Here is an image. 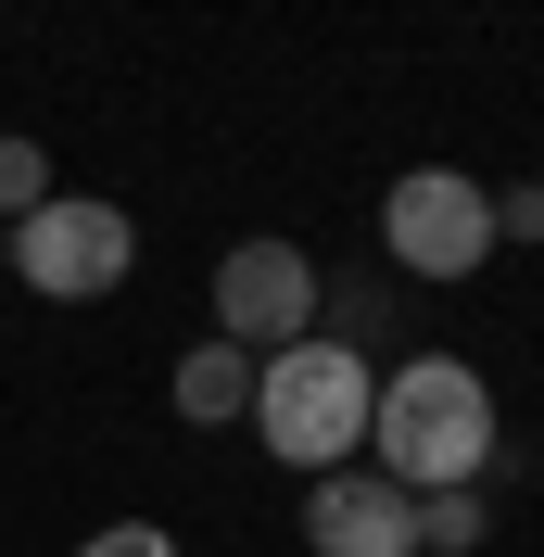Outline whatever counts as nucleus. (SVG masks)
Returning a JSON list of instances; mask_svg holds the SVG:
<instances>
[{
  "label": "nucleus",
  "mask_w": 544,
  "mask_h": 557,
  "mask_svg": "<svg viewBox=\"0 0 544 557\" xmlns=\"http://www.w3.org/2000/svg\"><path fill=\"white\" fill-rule=\"evenodd\" d=\"M127 267H139V228H127V203L51 190L38 215H13V278H26V292H51V305H89V292H114Z\"/></svg>",
  "instance_id": "4"
},
{
  "label": "nucleus",
  "mask_w": 544,
  "mask_h": 557,
  "mask_svg": "<svg viewBox=\"0 0 544 557\" xmlns=\"http://www.w3.org/2000/svg\"><path fill=\"white\" fill-rule=\"evenodd\" d=\"M481 532H494L481 482H456V494H418V557H481Z\"/></svg>",
  "instance_id": "8"
},
{
  "label": "nucleus",
  "mask_w": 544,
  "mask_h": 557,
  "mask_svg": "<svg viewBox=\"0 0 544 557\" xmlns=\"http://www.w3.org/2000/svg\"><path fill=\"white\" fill-rule=\"evenodd\" d=\"M368 393H380V368L355 343H279L267 368H254V431H267V456L279 469H355L368 456Z\"/></svg>",
  "instance_id": "2"
},
{
  "label": "nucleus",
  "mask_w": 544,
  "mask_h": 557,
  "mask_svg": "<svg viewBox=\"0 0 544 557\" xmlns=\"http://www.w3.org/2000/svg\"><path fill=\"white\" fill-rule=\"evenodd\" d=\"M0 267H13V228H0Z\"/></svg>",
  "instance_id": "12"
},
{
  "label": "nucleus",
  "mask_w": 544,
  "mask_h": 557,
  "mask_svg": "<svg viewBox=\"0 0 544 557\" xmlns=\"http://www.w3.org/2000/svg\"><path fill=\"white\" fill-rule=\"evenodd\" d=\"M76 557H177V532H165V520H102Z\"/></svg>",
  "instance_id": "10"
},
{
  "label": "nucleus",
  "mask_w": 544,
  "mask_h": 557,
  "mask_svg": "<svg viewBox=\"0 0 544 557\" xmlns=\"http://www.w3.org/2000/svg\"><path fill=\"white\" fill-rule=\"evenodd\" d=\"M317 305H330V278H317V253L305 242H228L215 253V343H240V355H279V343H305L317 330Z\"/></svg>",
  "instance_id": "5"
},
{
  "label": "nucleus",
  "mask_w": 544,
  "mask_h": 557,
  "mask_svg": "<svg viewBox=\"0 0 544 557\" xmlns=\"http://www.w3.org/2000/svg\"><path fill=\"white\" fill-rule=\"evenodd\" d=\"M380 253L406 278H469L494 267V190L456 165H406L393 190H380Z\"/></svg>",
  "instance_id": "3"
},
{
  "label": "nucleus",
  "mask_w": 544,
  "mask_h": 557,
  "mask_svg": "<svg viewBox=\"0 0 544 557\" xmlns=\"http://www.w3.org/2000/svg\"><path fill=\"white\" fill-rule=\"evenodd\" d=\"M38 203H51V152H38V139H0V228L38 215Z\"/></svg>",
  "instance_id": "9"
},
{
  "label": "nucleus",
  "mask_w": 544,
  "mask_h": 557,
  "mask_svg": "<svg viewBox=\"0 0 544 557\" xmlns=\"http://www.w3.org/2000/svg\"><path fill=\"white\" fill-rule=\"evenodd\" d=\"M254 368H267V355H240V343H190V355H177V418H190V431L254 418Z\"/></svg>",
  "instance_id": "7"
},
{
  "label": "nucleus",
  "mask_w": 544,
  "mask_h": 557,
  "mask_svg": "<svg viewBox=\"0 0 544 557\" xmlns=\"http://www.w3.org/2000/svg\"><path fill=\"white\" fill-rule=\"evenodd\" d=\"M305 545L317 557H418V494L380 482L368 456L355 469H317L305 482Z\"/></svg>",
  "instance_id": "6"
},
{
  "label": "nucleus",
  "mask_w": 544,
  "mask_h": 557,
  "mask_svg": "<svg viewBox=\"0 0 544 557\" xmlns=\"http://www.w3.org/2000/svg\"><path fill=\"white\" fill-rule=\"evenodd\" d=\"M494 381H481L469 355H406V368H380L368 393V469L406 494H456V482H494Z\"/></svg>",
  "instance_id": "1"
},
{
  "label": "nucleus",
  "mask_w": 544,
  "mask_h": 557,
  "mask_svg": "<svg viewBox=\"0 0 544 557\" xmlns=\"http://www.w3.org/2000/svg\"><path fill=\"white\" fill-rule=\"evenodd\" d=\"M494 242H544V190H532V177H519L507 203H494Z\"/></svg>",
  "instance_id": "11"
}]
</instances>
